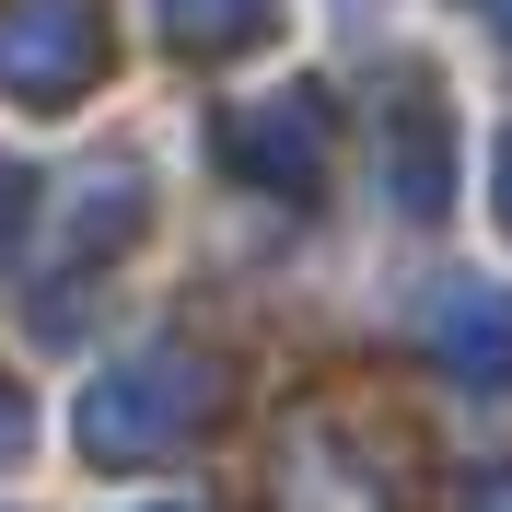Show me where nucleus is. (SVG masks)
<instances>
[{
  "label": "nucleus",
  "instance_id": "6e6552de",
  "mask_svg": "<svg viewBox=\"0 0 512 512\" xmlns=\"http://www.w3.org/2000/svg\"><path fill=\"white\" fill-rule=\"evenodd\" d=\"M466 512H512V466H478L466 478Z\"/></svg>",
  "mask_w": 512,
  "mask_h": 512
},
{
  "label": "nucleus",
  "instance_id": "1a4fd4ad",
  "mask_svg": "<svg viewBox=\"0 0 512 512\" xmlns=\"http://www.w3.org/2000/svg\"><path fill=\"white\" fill-rule=\"evenodd\" d=\"M12 443H24V384L0 373V454H12Z\"/></svg>",
  "mask_w": 512,
  "mask_h": 512
},
{
  "label": "nucleus",
  "instance_id": "7ed1b4c3",
  "mask_svg": "<svg viewBox=\"0 0 512 512\" xmlns=\"http://www.w3.org/2000/svg\"><path fill=\"white\" fill-rule=\"evenodd\" d=\"M326 152H338V117H326L315 82H291V94H256L222 117V163L245 175L256 198H315L326 187Z\"/></svg>",
  "mask_w": 512,
  "mask_h": 512
},
{
  "label": "nucleus",
  "instance_id": "20e7f679",
  "mask_svg": "<svg viewBox=\"0 0 512 512\" xmlns=\"http://www.w3.org/2000/svg\"><path fill=\"white\" fill-rule=\"evenodd\" d=\"M384 198H396L408 222H431V210L454 198V128H443L431 70H408V82H396V105H384Z\"/></svg>",
  "mask_w": 512,
  "mask_h": 512
},
{
  "label": "nucleus",
  "instance_id": "f8f14e48",
  "mask_svg": "<svg viewBox=\"0 0 512 512\" xmlns=\"http://www.w3.org/2000/svg\"><path fill=\"white\" fill-rule=\"evenodd\" d=\"M152 512H175V501H152Z\"/></svg>",
  "mask_w": 512,
  "mask_h": 512
},
{
  "label": "nucleus",
  "instance_id": "0eeeda50",
  "mask_svg": "<svg viewBox=\"0 0 512 512\" xmlns=\"http://www.w3.org/2000/svg\"><path fill=\"white\" fill-rule=\"evenodd\" d=\"M24 210H35V175H24V163H0V256H12V233H24Z\"/></svg>",
  "mask_w": 512,
  "mask_h": 512
},
{
  "label": "nucleus",
  "instance_id": "f03ea898",
  "mask_svg": "<svg viewBox=\"0 0 512 512\" xmlns=\"http://www.w3.org/2000/svg\"><path fill=\"white\" fill-rule=\"evenodd\" d=\"M117 59L105 0H0V94L24 105H82Z\"/></svg>",
  "mask_w": 512,
  "mask_h": 512
},
{
  "label": "nucleus",
  "instance_id": "423d86ee",
  "mask_svg": "<svg viewBox=\"0 0 512 512\" xmlns=\"http://www.w3.org/2000/svg\"><path fill=\"white\" fill-rule=\"evenodd\" d=\"M163 35L187 59H245V47L280 35V0H163Z\"/></svg>",
  "mask_w": 512,
  "mask_h": 512
},
{
  "label": "nucleus",
  "instance_id": "9d476101",
  "mask_svg": "<svg viewBox=\"0 0 512 512\" xmlns=\"http://www.w3.org/2000/svg\"><path fill=\"white\" fill-rule=\"evenodd\" d=\"M489 198H501V222H512V140L489 152Z\"/></svg>",
  "mask_w": 512,
  "mask_h": 512
},
{
  "label": "nucleus",
  "instance_id": "9b49d317",
  "mask_svg": "<svg viewBox=\"0 0 512 512\" xmlns=\"http://www.w3.org/2000/svg\"><path fill=\"white\" fill-rule=\"evenodd\" d=\"M466 12H478V24H489V35H512V0H466Z\"/></svg>",
  "mask_w": 512,
  "mask_h": 512
},
{
  "label": "nucleus",
  "instance_id": "39448f33",
  "mask_svg": "<svg viewBox=\"0 0 512 512\" xmlns=\"http://www.w3.org/2000/svg\"><path fill=\"white\" fill-rule=\"evenodd\" d=\"M431 361H443L466 396H512V291L454 280L443 303H431Z\"/></svg>",
  "mask_w": 512,
  "mask_h": 512
},
{
  "label": "nucleus",
  "instance_id": "f257e3e1",
  "mask_svg": "<svg viewBox=\"0 0 512 512\" xmlns=\"http://www.w3.org/2000/svg\"><path fill=\"white\" fill-rule=\"evenodd\" d=\"M198 419H210V361L187 338H140L128 361H105L82 384V454L94 466H152V454L187 443Z\"/></svg>",
  "mask_w": 512,
  "mask_h": 512
}]
</instances>
